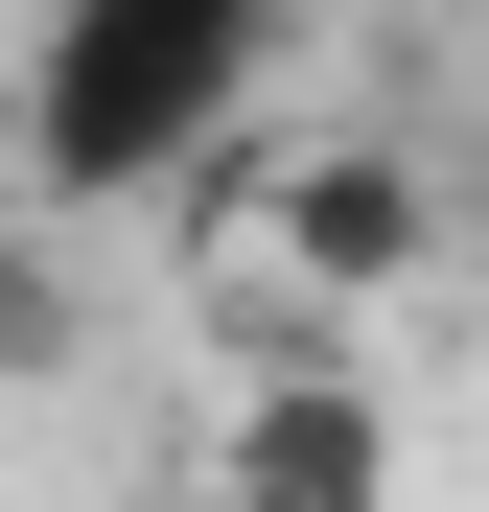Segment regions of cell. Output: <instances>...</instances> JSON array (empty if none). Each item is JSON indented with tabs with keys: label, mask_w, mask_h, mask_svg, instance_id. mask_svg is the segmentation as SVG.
Wrapping results in <instances>:
<instances>
[{
	"label": "cell",
	"mask_w": 489,
	"mask_h": 512,
	"mask_svg": "<svg viewBox=\"0 0 489 512\" xmlns=\"http://www.w3.org/2000/svg\"><path fill=\"white\" fill-rule=\"evenodd\" d=\"M257 47H280V0H47V47H24V187L47 210L187 187L210 117L257 94Z\"/></svg>",
	"instance_id": "1"
},
{
	"label": "cell",
	"mask_w": 489,
	"mask_h": 512,
	"mask_svg": "<svg viewBox=\"0 0 489 512\" xmlns=\"http://www.w3.org/2000/svg\"><path fill=\"white\" fill-rule=\"evenodd\" d=\"M257 256H280L303 303H396V280L443 256V187H420L396 140H303L280 187H257Z\"/></svg>",
	"instance_id": "2"
},
{
	"label": "cell",
	"mask_w": 489,
	"mask_h": 512,
	"mask_svg": "<svg viewBox=\"0 0 489 512\" xmlns=\"http://www.w3.org/2000/svg\"><path fill=\"white\" fill-rule=\"evenodd\" d=\"M210 466H233V489H280V512H396V419H373V373L280 350L257 396L210 419Z\"/></svg>",
	"instance_id": "3"
},
{
	"label": "cell",
	"mask_w": 489,
	"mask_h": 512,
	"mask_svg": "<svg viewBox=\"0 0 489 512\" xmlns=\"http://www.w3.org/2000/svg\"><path fill=\"white\" fill-rule=\"evenodd\" d=\"M70 350H94V280H70V256H47L24 210H0V396H47Z\"/></svg>",
	"instance_id": "4"
},
{
	"label": "cell",
	"mask_w": 489,
	"mask_h": 512,
	"mask_svg": "<svg viewBox=\"0 0 489 512\" xmlns=\"http://www.w3.org/2000/svg\"><path fill=\"white\" fill-rule=\"evenodd\" d=\"M163 512H280V489H233V466H210V489H163Z\"/></svg>",
	"instance_id": "5"
},
{
	"label": "cell",
	"mask_w": 489,
	"mask_h": 512,
	"mask_svg": "<svg viewBox=\"0 0 489 512\" xmlns=\"http://www.w3.org/2000/svg\"><path fill=\"white\" fill-rule=\"evenodd\" d=\"M0 163H24V94H0Z\"/></svg>",
	"instance_id": "6"
},
{
	"label": "cell",
	"mask_w": 489,
	"mask_h": 512,
	"mask_svg": "<svg viewBox=\"0 0 489 512\" xmlns=\"http://www.w3.org/2000/svg\"><path fill=\"white\" fill-rule=\"evenodd\" d=\"M280 24H303V0H280Z\"/></svg>",
	"instance_id": "7"
}]
</instances>
